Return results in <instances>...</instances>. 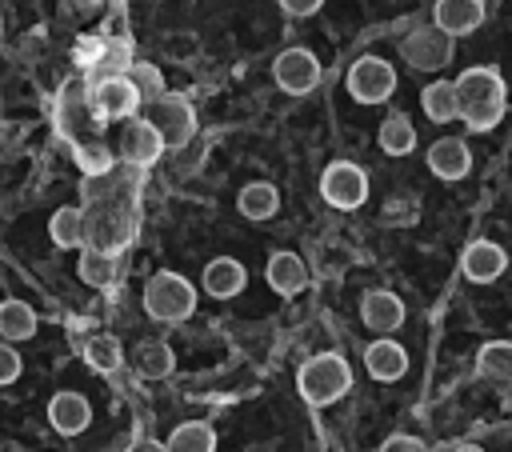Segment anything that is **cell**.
Returning a JSON list of instances; mask_svg holds the SVG:
<instances>
[{"instance_id":"1","label":"cell","mask_w":512,"mask_h":452,"mask_svg":"<svg viewBox=\"0 0 512 452\" xmlns=\"http://www.w3.org/2000/svg\"><path fill=\"white\" fill-rule=\"evenodd\" d=\"M348 388H352V368H348V360L340 352H316L296 372V392L312 408H324V404L340 400Z\"/></svg>"},{"instance_id":"2","label":"cell","mask_w":512,"mask_h":452,"mask_svg":"<svg viewBox=\"0 0 512 452\" xmlns=\"http://www.w3.org/2000/svg\"><path fill=\"white\" fill-rule=\"evenodd\" d=\"M144 312L160 324H180L196 312V288L180 272H156L144 284Z\"/></svg>"},{"instance_id":"3","label":"cell","mask_w":512,"mask_h":452,"mask_svg":"<svg viewBox=\"0 0 512 452\" xmlns=\"http://www.w3.org/2000/svg\"><path fill=\"white\" fill-rule=\"evenodd\" d=\"M144 120L160 132L164 148H180V144H188L192 132H196V112H192V104H188L184 96H176V92H160L156 100H148V104H144Z\"/></svg>"},{"instance_id":"4","label":"cell","mask_w":512,"mask_h":452,"mask_svg":"<svg viewBox=\"0 0 512 452\" xmlns=\"http://www.w3.org/2000/svg\"><path fill=\"white\" fill-rule=\"evenodd\" d=\"M320 196L340 208V212H352L368 200V172L352 160H332L324 172H320Z\"/></svg>"},{"instance_id":"5","label":"cell","mask_w":512,"mask_h":452,"mask_svg":"<svg viewBox=\"0 0 512 452\" xmlns=\"http://www.w3.org/2000/svg\"><path fill=\"white\" fill-rule=\"evenodd\" d=\"M400 56L416 72H440L452 60V36H444L436 24H420L400 40Z\"/></svg>"},{"instance_id":"6","label":"cell","mask_w":512,"mask_h":452,"mask_svg":"<svg viewBox=\"0 0 512 452\" xmlns=\"http://www.w3.org/2000/svg\"><path fill=\"white\" fill-rule=\"evenodd\" d=\"M396 92V68L384 56H360L348 68V96L356 104H384Z\"/></svg>"},{"instance_id":"7","label":"cell","mask_w":512,"mask_h":452,"mask_svg":"<svg viewBox=\"0 0 512 452\" xmlns=\"http://www.w3.org/2000/svg\"><path fill=\"white\" fill-rule=\"evenodd\" d=\"M272 80L280 92L288 96H308L316 84H320V60L312 48H284L276 60H272Z\"/></svg>"},{"instance_id":"8","label":"cell","mask_w":512,"mask_h":452,"mask_svg":"<svg viewBox=\"0 0 512 452\" xmlns=\"http://www.w3.org/2000/svg\"><path fill=\"white\" fill-rule=\"evenodd\" d=\"M452 84H456V96H460V112L472 108V104H492V100H504L508 96V84H504L500 68H492V64L464 68Z\"/></svg>"},{"instance_id":"9","label":"cell","mask_w":512,"mask_h":452,"mask_svg":"<svg viewBox=\"0 0 512 452\" xmlns=\"http://www.w3.org/2000/svg\"><path fill=\"white\" fill-rule=\"evenodd\" d=\"M92 104H96V112H100L104 120H128V116H136V108H140V92L132 88V80H128L124 72H116V76H104V80L92 88Z\"/></svg>"},{"instance_id":"10","label":"cell","mask_w":512,"mask_h":452,"mask_svg":"<svg viewBox=\"0 0 512 452\" xmlns=\"http://www.w3.org/2000/svg\"><path fill=\"white\" fill-rule=\"evenodd\" d=\"M160 152H164L160 132H156L144 116H128V124H124V132H120V156H124V164L148 168V164L160 160Z\"/></svg>"},{"instance_id":"11","label":"cell","mask_w":512,"mask_h":452,"mask_svg":"<svg viewBox=\"0 0 512 452\" xmlns=\"http://www.w3.org/2000/svg\"><path fill=\"white\" fill-rule=\"evenodd\" d=\"M488 16V4L484 0H436L432 4V24L444 32V36H468L484 24Z\"/></svg>"},{"instance_id":"12","label":"cell","mask_w":512,"mask_h":452,"mask_svg":"<svg viewBox=\"0 0 512 452\" xmlns=\"http://www.w3.org/2000/svg\"><path fill=\"white\" fill-rule=\"evenodd\" d=\"M508 268V252L492 240H472L464 252H460V272L472 280V284H492L500 280Z\"/></svg>"},{"instance_id":"13","label":"cell","mask_w":512,"mask_h":452,"mask_svg":"<svg viewBox=\"0 0 512 452\" xmlns=\"http://www.w3.org/2000/svg\"><path fill=\"white\" fill-rule=\"evenodd\" d=\"M424 164H428V172L440 176V180H464V176L472 172V152H468V144H464L460 136H440V140L428 148Z\"/></svg>"},{"instance_id":"14","label":"cell","mask_w":512,"mask_h":452,"mask_svg":"<svg viewBox=\"0 0 512 452\" xmlns=\"http://www.w3.org/2000/svg\"><path fill=\"white\" fill-rule=\"evenodd\" d=\"M360 320H364V328L388 336V332H396L404 324V300L396 292H388V288H372V292L360 296Z\"/></svg>"},{"instance_id":"15","label":"cell","mask_w":512,"mask_h":452,"mask_svg":"<svg viewBox=\"0 0 512 452\" xmlns=\"http://www.w3.org/2000/svg\"><path fill=\"white\" fill-rule=\"evenodd\" d=\"M48 424H52L60 436H80V432L92 424V408H88V400H84L80 392L64 388V392H56V396L48 400Z\"/></svg>"},{"instance_id":"16","label":"cell","mask_w":512,"mask_h":452,"mask_svg":"<svg viewBox=\"0 0 512 452\" xmlns=\"http://www.w3.org/2000/svg\"><path fill=\"white\" fill-rule=\"evenodd\" d=\"M264 280L272 284V292L280 296H296L308 288V264L296 252H272L264 264Z\"/></svg>"},{"instance_id":"17","label":"cell","mask_w":512,"mask_h":452,"mask_svg":"<svg viewBox=\"0 0 512 452\" xmlns=\"http://www.w3.org/2000/svg\"><path fill=\"white\" fill-rule=\"evenodd\" d=\"M200 284H204L208 296H216V300H232V296H240V288L248 284V272H244L240 260H232V256H216V260L204 264Z\"/></svg>"},{"instance_id":"18","label":"cell","mask_w":512,"mask_h":452,"mask_svg":"<svg viewBox=\"0 0 512 452\" xmlns=\"http://www.w3.org/2000/svg\"><path fill=\"white\" fill-rule=\"evenodd\" d=\"M364 368H368V376L372 380H400L404 372H408V352L396 344V340H372L368 348H364Z\"/></svg>"},{"instance_id":"19","label":"cell","mask_w":512,"mask_h":452,"mask_svg":"<svg viewBox=\"0 0 512 452\" xmlns=\"http://www.w3.org/2000/svg\"><path fill=\"white\" fill-rule=\"evenodd\" d=\"M420 108L432 124H452L460 120V96H456V84L452 80H432L420 88Z\"/></svg>"},{"instance_id":"20","label":"cell","mask_w":512,"mask_h":452,"mask_svg":"<svg viewBox=\"0 0 512 452\" xmlns=\"http://www.w3.org/2000/svg\"><path fill=\"white\" fill-rule=\"evenodd\" d=\"M128 360H132V368H136L140 380H164L176 368V356H172V348L164 340H140Z\"/></svg>"},{"instance_id":"21","label":"cell","mask_w":512,"mask_h":452,"mask_svg":"<svg viewBox=\"0 0 512 452\" xmlns=\"http://www.w3.org/2000/svg\"><path fill=\"white\" fill-rule=\"evenodd\" d=\"M236 208H240L244 220H272V216L280 212V192H276V184H268V180H252V184L240 188Z\"/></svg>"},{"instance_id":"22","label":"cell","mask_w":512,"mask_h":452,"mask_svg":"<svg viewBox=\"0 0 512 452\" xmlns=\"http://www.w3.org/2000/svg\"><path fill=\"white\" fill-rule=\"evenodd\" d=\"M48 236H52V244H56V248H80V244H88L84 208H76V204L56 208V212H52V220H48Z\"/></svg>"},{"instance_id":"23","label":"cell","mask_w":512,"mask_h":452,"mask_svg":"<svg viewBox=\"0 0 512 452\" xmlns=\"http://www.w3.org/2000/svg\"><path fill=\"white\" fill-rule=\"evenodd\" d=\"M0 336L8 340V344H20V340H32L36 336V312H32V304H24V300H0Z\"/></svg>"},{"instance_id":"24","label":"cell","mask_w":512,"mask_h":452,"mask_svg":"<svg viewBox=\"0 0 512 452\" xmlns=\"http://www.w3.org/2000/svg\"><path fill=\"white\" fill-rule=\"evenodd\" d=\"M116 252H100V248H84L80 252V264H76V276L88 284V288H112L116 284Z\"/></svg>"},{"instance_id":"25","label":"cell","mask_w":512,"mask_h":452,"mask_svg":"<svg viewBox=\"0 0 512 452\" xmlns=\"http://www.w3.org/2000/svg\"><path fill=\"white\" fill-rule=\"evenodd\" d=\"M476 372L496 384H512V340H488L476 352Z\"/></svg>"},{"instance_id":"26","label":"cell","mask_w":512,"mask_h":452,"mask_svg":"<svg viewBox=\"0 0 512 452\" xmlns=\"http://www.w3.org/2000/svg\"><path fill=\"white\" fill-rule=\"evenodd\" d=\"M376 140H380V148H384L388 156H408V152L416 148V124H412L404 112H392V116L380 120Z\"/></svg>"},{"instance_id":"27","label":"cell","mask_w":512,"mask_h":452,"mask_svg":"<svg viewBox=\"0 0 512 452\" xmlns=\"http://www.w3.org/2000/svg\"><path fill=\"white\" fill-rule=\"evenodd\" d=\"M168 452H216V432L204 420H184L172 428V436L164 440Z\"/></svg>"},{"instance_id":"28","label":"cell","mask_w":512,"mask_h":452,"mask_svg":"<svg viewBox=\"0 0 512 452\" xmlns=\"http://www.w3.org/2000/svg\"><path fill=\"white\" fill-rule=\"evenodd\" d=\"M84 360L96 368V372H116L124 364V348L112 332H96L84 340Z\"/></svg>"},{"instance_id":"29","label":"cell","mask_w":512,"mask_h":452,"mask_svg":"<svg viewBox=\"0 0 512 452\" xmlns=\"http://www.w3.org/2000/svg\"><path fill=\"white\" fill-rule=\"evenodd\" d=\"M128 80H132V88L140 92V104H148V100H156L160 92H168L164 88V76H160V68L156 64H128V72H124Z\"/></svg>"},{"instance_id":"30","label":"cell","mask_w":512,"mask_h":452,"mask_svg":"<svg viewBox=\"0 0 512 452\" xmlns=\"http://www.w3.org/2000/svg\"><path fill=\"white\" fill-rule=\"evenodd\" d=\"M72 156H76V164H80L84 176H104V172L116 168V164H112V152H108L104 144H96V140H92V144H76Z\"/></svg>"},{"instance_id":"31","label":"cell","mask_w":512,"mask_h":452,"mask_svg":"<svg viewBox=\"0 0 512 452\" xmlns=\"http://www.w3.org/2000/svg\"><path fill=\"white\" fill-rule=\"evenodd\" d=\"M460 120H464V128H472V132H492V128L504 120V100L472 104V108H464V112H460Z\"/></svg>"},{"instance_id":"32","label":"cell","mask_w":512,"mask_h":452,"mask_svg":"<svg viewBox=\"0 0 512 452\" xmlns=\"http://www.w3.org/2000/svg\"><path fill=\"white\" fill-rule=\"evenodd\" d=\"M20 372H24V360H20V352H16V344H0V384H16L20 380Z\"/></svg>"},{"instance_id":"33","label":"cell","mask_w":512,"mask_h":452,"mask_svg":"<svg viewBox=\"0 0 512 452\" xmlns=\"http://www.w3.org/2000/svg\"><path fill=\"white\" fill-rule=\"evenodd\" d=\"M376 452H428V448H424V440H416V436H408V432H396V436H388Z\"/></svg>"},{"instance_id":"34","label":"cell","mask_w":512,"mask_h":452,"mask_svg":"<svg viewBox=\"0 0 512 452\" xmlns=\"http://www.w3.org/2000/svg\"><path fill=\"white\" fill-rule=\"evenodd\" d=\"M280 4V12H288V16H316L320 8H324V0H276Z\"/></svg>"},{"instance_id":"35","label":"cell","mask_w":512,"mask_h":452,"mask_svg":"<svg viewBox=\"0 0 512 452\" xmlns=\"http://www.w3.org/2000/svg\"><path fill=\"white\" fill-rule=\"evenodd\" d=\"M128 452H168L160 440H152V436H140V440H132L128 444Z\"/></svg>"},{"instance_id":"36","label":"cell","mask_w":512,"mask_h":452,"mask_svg":"<svg viewBox=\"0 0 512 452\" xmlns=\"http://www.w3.org/2000/svg\"><path fill=\"white\" fill-rule=\"evenodd\" d=\"M456 452H484V448H476V444H460Z\"/></svg>"},{"instance_id":"37","label":"cell","mask_w":512,"mask_h":452,"mask_svg":"<svg viewBox=\"0 0 512 452\" xmlns=\"http://www.w3.org/2000/svg\"><path fill=\"white\" fill-rule=\"evenodd\" d=\"M0 32H4V20H0Z\"/></svg>"}]
</instances>
